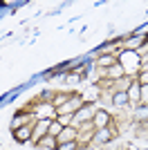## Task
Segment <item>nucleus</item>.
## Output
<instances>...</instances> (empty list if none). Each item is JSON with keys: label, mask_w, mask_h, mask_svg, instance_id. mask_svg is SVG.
<instances>
[{"label": "nucleus", "mask_w": 148, "mask_h": 150, "mask_svg": "<svg viewBox=\"0 0 148 150\" xmlns=\"http://www.w3.org/2000/svg\"><path fill=\"white\" fill-rule=\"evenodd\" d=\"M117 63L123 67V72H126V76H130V79H135L137 74H139V67H142V56L137 54V52H128V50H121L117 54Z\"/></svg>", "instance_id": "1"}, {"label": "nucleus", "mask_w": 148, "mask_h": 150, "mask_svg": "<svg viewBox=\"0 0 148 150\" xmlns=\"http://www.w3.org/2000/svg\"><path fill=\"white\" fill-rule=\"evenodd\" d=\"M49 123H52V119H49V117H45V119H34V123H31V141H29V144L36 146L43 137H47Z\"/></svg>", "instance_id": "2"}, {"label": "nucleus", "mask_w": 148, "mask_h": 150, "mask_svg": "<svg viewBox=\"0 0 148 150\" xmlns=\"http://www.w3.org/2000/svg\"><path fill=\"white\" fill-rule=\"evenodd\" d=\"M94 112H97V105H94V101H85L83 103V108H79L76 112H74V128L76 125H81V123H88V121H92V117H94Z\"/></svg>", "instance_id": "3"}, {"label": "nucleus", "mask_w": 148, "mask_h": 150, "mask_svg": "<svg viewBox=\"0 0 148 150\" xmlns=\"http://www.w3.org/2000/svg\"><path fill=\"white\" fill-rule=\"evenodd\" d=\"M110 123H112V117L108 114V110H101V108H97V112H94V117H92V125H94V130L108 128Z\"/></svg>", "instance_id": "4"}, {"label": "nucleus", "mask_w": 148, "mask_h": 150, "mask_svg": "<svg viewBox=\"0 0 148 150\" xmlns=\"http://www.w3.org/2000/svg\"><path fill=\"white\" fill-rule=\"evenodd\" d=\"M76 137H79V130H76L74 125H68V128H63L61 134L56 137V144H58V146L70 144V141H76Z\"/></svg>", "instance_id": "5"}, {"label": "nucleus", "mask_w": 148, "mask_h": 150, "mask_svg": "<svg viewBox=\"0 0 148 150\" xmlns=\"http://www.w3.org/2000/svg\"><path fill=\"white\" fill-rule=\"evenodd\" d=\"M31 123H34V121H31ZM31 123L23 125V128H18V130L14 132V139H16L18 144H29L31 141Z\"/></svg>", "instance_id": "6"}, {"label": "nucleus", "mask_w": 148, "mask_h": 150, "mask_svg": "<svg viewBox=\"0 0 148 150\" xmlns=\"http://www.w3.org/2000/svg\"><path fill=\"white\" fill-rule=\"evenodd\" d=\"M110 103L115 108H128L130 105V101H128V92H112V99H110Z\"/></svg>", "instance_id": "7"}, {"label": "nucleus", "mask_w": 148, "mask_h": 150, "mask_svg": "<svg viewBox=\"0 0 148 150\" xmlns=\"http://www.w3.org/2000/svg\"><path fill=\"white\" fill-rule=\"evenodd\" d=\"M123 76H126V72H123V67L119 65V63H115L112 67L105 69V79H108V81H119V79H123Z\"/></svg>", "instance_id": "8"}, {"label": "nucleus", "mask_w": 148, "mask_h": 150, "mask_svg": "<svg viewBox=\"0 0 148 150\" xmlns=\"http://www.w3.org/2000/svg\"><path fill=\"white\" fill-rule=\"evenodd\" d=\"M139 94H142V85L137 81H132V85L128 88V101H130V105H139Z\"/></svg>", "instance_id": "9"}, {"label": "nucleus", "mask_w": 148, "mask_h": 150, "mask_svg": "<svg viewBox=\"0 0 148 150\" xmlns=\"http://www.w3.org/2000/svg\"><path fill=\"white\" fill-rule=\"evenodd\" d=\"M115 63H117V56H112V54H103V56H97L94 67H99V69H108V67H112Z\"/></svg>", "instance_id": "10"}, {"label": "nucleus", "mask_w": 148, "mask_h": 150, "mask_svg": "<svg viewBox=\"0 0 148 150\" xmlns=\"http://www.w3.org/2000/svg\"><path fill=\"white\" fill-rule=\"evenodd\" d=\"M36 146H38V148H45V150H56V148H58V144H56V137H52V134L43 137Z\"/></svg>", "instance_id": "11"}, {"label": "nucleus", "mask_w": 148, "mask_h": 150, "mask_svg": "<svg viewBox=\"0 0 148 150\" xmlns=\"http://www.w3.org/2000/svg\"><path fill=\"white\" fill-rule=\"evenodd\" d=\"M135 119L139 121V123H148V105H137Z\"/></svg>", "instance_id": "12"}, {"label": "nucleus", "mask_w": 148, "mask_h": 150, "mask_svg": "<svg viewBox=\"0 0 148 150\" xmlns=\"http://www.w3.org/2000/svg\"><path fill=\"white\" fill-rule=\"evenodd\" d=\"M61 130H63V125L58 123L56 119H52V123H49V132H47V134H52V137H58V134H61Z\"/></svg>", "instance_id": "13"}, {"label": "nucleus", "mask_w": 148, "mask_h": 150, "mask_svg": "<svg viewBox=\"0 0 148 150\" xmlns=\"http://www.w3.org/2000/svg\"><path fill=\"white\" fill-rule=\"evenodd\" d=\"M56 121H58L63 128H68V125L74 123V114H61V117H56Z\"/></svg>", "instance_id": "14"}, {"label": "nucleus", "mask_w": 148, "mask_h": 150, "mask_svg": "<svg viewBox=\"0 0 148 150\" xmlns=\"http://www.w3.org/2000/svg\"><path fill=\"white\" fill-rule=\"evenodd\" d=\"M135 81L139 83V85H148V72H144V69H139V74L135 76Z\"/></svg>", "instance_id": "15"}, {"label": "nucleus", "mask_w": 148, "mask_h": 150, "mask_svg": "<svg viewBox=\"0 0 148 150\" xmlns=\"http://www.w3.org/2000/svg\"><path fill=\"white\" fill-rule=\"evenodd\" d=\"M139 105H148V85H142V94H139Z\"/></svg>", "instance_id": "16"}, {"label": "nucleus", "mask_w": 148, "mask_h": 150, "mask_svg": "<svg viewBox=\"0 0 148 150\" xmlns=\"http://www.w3.org/2000/svg\"><path fill=\"white\" fill-rule=\"evenodd\" d=\"M56 150H81V146L76 144V141H70V144H63V146H58Z\"/></svg>", "instance_id": "17"}, {"label": "nucleus", "mask_w": 148, "mask_h": 150, "mask_svg": "<svg viewBox=\"0 0 148 150\" xmlns=\"http://www.w3.org/2000/svg\"><path fill=\"white\" fill-rule=\"evenodd\" d=\"M81 150H92V146H88V148H81Z\"/></svg>", "instance_id": "18"}, {"label": "nucleus", "mask_w": 148, "mask_h": 150, "mask_svg": "<svg viewBox=\"0 0 148 150\" xmlns=\"http://www.w3.org/2000/svg\"><path fill=\"white\" fill-rule=\"evenodd\" d=\"M0 7H2V5H0Z\"/></svg>", "instance_id": "19"}]
</instances>
